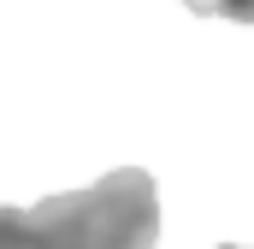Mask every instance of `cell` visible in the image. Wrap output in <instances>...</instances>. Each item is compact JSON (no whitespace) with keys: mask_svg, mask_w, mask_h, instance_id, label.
Returning a JSON list of instances; mask_svg holds the SVG:
<instances>
[{"mask_svg":"<svg viewBox=\"0 0 254 249\" xmlns=\"http://www.w3.org/2000/svg\"><path fill=\"white\" fill-rule=\"evenodd\" d=\"M30 249H154L160 190L142 166H119L89 190H65L24 208Z\"/></svg>","mask_w":254,"mask_h":249,"instance_id":"obj_1","label":"cell"},{"mask_svg":"<svg viewBox=\"0 0 254 249\" xmlns=\"http://www.w3.org/2000/svg\"><path fill=\"white\" fill-rule=\"evenodd\" d=\"M0 249H30V226H24V208H0Z\"/></svg>","mask_w":254,"mask_h":249,"instance_id":"obj_2","label":"cell"},{"mask_svg":"<svg viewBox=\"0 0 254 249\" xmlns=\"http://www.w3.org/2000/svg\"><path fill=\"white\" fill-rule=\"evenodd\" d=\"M213 18H237V24H254V0H213Z\"/></svg>","mask_w":254,"mask_h":249,"instance_id":"obj_3","label":"cell"},{"mask_svg":"<svg viewBox=\"0 0 254 249\" xmlns=\"http://www.w3.org/2000/svg\"><path fill=\"white\" fill-rule=\"evenodd\" d=\"M190 12H201V18H213V0H184Z\"/></svg>","mask_w":254,"mask_h":249,"instance_id":"obj_4","label":"cell"},{"mask_svg":"<svg viewBox=\"0 0 254 249\" xmlns=\"http://www.w3.org/2000/svg\"><path fill=\"white\" fill-rule=\"evenodd\" d=\"M219 249H243V244H219Z\"/></svg>","mask_w":254,"mask_h":249,"instance_id":"obj_5","label":"cell"}]
</instances>
